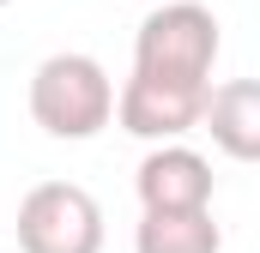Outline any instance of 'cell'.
Listing matches in <instances>:
<instances>
[{
  "mask_svg": "<svg viewBox=\"0 0 260 253\" xmlns=\"http://www.w3.org/2000/svg\"><path fill=\"white\" fill-rule=\"evenodd\" d=\"M30 121L49 139H67V145L97 139L115 121V78H109V66L97 55H79V49L37 61V72H30Z\"/></svg>",
  "mask_w": 260,
  "mask_h": 253,
  "instance_id": "6da1fadb",
  "label": "cell"
},
{
  "mask_svg": "<svg viewBox=\"0 0 260 253\" xmlns=\"http://www.w3.org/2000/svg\"><path fill=\"white\" fill-rule=\"evenodd\" d=\"M218 18L200 0H151V12L133 30V72L176 78V85H212L218 66Z\"/></svg>",
  "mask_w": 260,
  "mask_h": 253,
  "instance_id": "7a4b0ae2",
  "label": "cell"
},
{
  "mask_svg": "<svg viewBox=\"0 0 260 253\" xmlns=\"http://www.w3.org/2000/svg\"><path fill=\"white\" fill-rule=\"evenodd\" d=\"M18 253H103V205L79 181H37L18 199Z\"/></svg>",
  "mask_w": 260,
  "mask_h": 253,
  "instance_id": "3957f363",
  "label": "cell"
},
{
  "mask_svg": "<svg viewBox=\"0 0 260 253\" xmlns=\"http://www.w3.org/2000/svg\"><path fill=\"white\" fill-rule=\"evenodd\" d=\"M200 103H206V85L127 72V85L115 91V121H121V133L145 139V145H164V139H188L200 126Z\"/></svg>",
  "mask_w": 260,
  "mask_h": 253,
  "instance_id": "277c9868",
  "label": "cell"
},
{
  "mask_svg": "<svg viewBox=\"0 0 260 253\" xmlns=\"http://www.w3.org/2000/svg\"><path fill=\"white\" fill-rule=\"evenodd\" d=\"M133 193H139V211H206L218 181H212V163L200 157L194 145L164 139V145H151L139 157Z\"/></svg>",
  "mask_w": 260,
  "mask_h": 253,
  "instance_id": "5b68a950",
  "label": "cell"
},
{
  "mask_svg": "<svg viewBox=\"0 0 260 253\" xmlns=\"http://www.w3.org/2000/svg\"><path fill=\"white\" fill-rule=\"evenodd\" d=\"M200 126L212 133V145H218L230 163H254V157H260V85H254V78L206 85Z\"/></svg>",
  "mask_w": 260,
  "mask_h": 253,
  "instance_id": "8992f818",
  "label": "cell"
},
{
  "mask_svg": "<svg viewBox=\"0 0 260 253\" xmlns=\"http://www.w3.org/2000/svg\"><path fill=\"white\" fill-rule=\"evenodd\" d=\"M133 253H224V229L206 211H139Z\"/></svg>",
  "mask_w": 260,
  "mask_h": 253,
  "instance_id": "52a82bcc",
  "label": "cell"
},
{
  "mask_svg": "<svg viewBox=\"0 0 260 253\" xmlns=\"http://www.w3.org/2000/svg\"><path fill=\"white\" fill-rule=\"evenodd\" d=\"M0 6H12V0H0Z\"/></svg>",
  "mask_w": 260,
  "mask_h": 253,
  "instance_id": "ba28073f",
  "label": "cell"
},
{
  "mask_svg": "<svg viewBox=\"0 0 260 253\" xmlns=\"http://www.w3.org/2000/svg\"><path fill=\"white\" fill-rule=\"evenodd\" d=\"M145 6H151V0H145Z\"/></svg>",
  "mask_w": 260,
  "mask_h": 253,
  "instance_id": "9c48e42d",
  "label": "cell"
}]
</instances>
